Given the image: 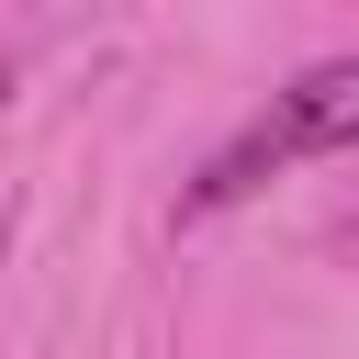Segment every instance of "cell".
Masks as SVG:
<instances>
[{"label":"cell","instance_id":"2","mask_svg":"<svg viewBox=\"0 0 359 359\" xmlns=\"http://www.w3.org/2000/svg\"><path fill=\"white\" fill-rule=\"evenodd\" d=\"M0 112H11V79H0Z\"/></svg>","mask_w":359,"mask_h":359},{"label":"cell","instance_id":"1","mask_svg":"<svg viewBox=\"0 0 359 359\" xmlns=\"http://www.w3.org/2000/svg\"><path fill=\"white\" fill-rule=\"evenodd\" d=\"M359 146V56H325V67H303L292 90H269V112L202 168V191H191V213H213V202H236V191H258L269 168H292V157H348Z\"/></svg>","mask_w":359,"mask_h":359}]
</instances>
